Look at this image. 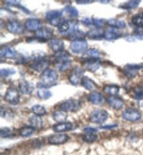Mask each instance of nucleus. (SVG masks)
Instances as JSON below:
<instances>
[{
  "mask_svg": "<svg viewBox=\"0 0 143 155\" xmlns=\"http://www.w3.org/2000/svg\"><path fill=\"white\" fill-rule=\"evenodd\" d=\"M58 79V74L56 71L50 69H47L41 75V83H38V86L40 88L47 87L52 86L55 84L56 81ZM38 87V88H39Z\"/></svg>",
  "mask_w": 143,
  "mask_h": 155,
  "instance_id": "f257e3e1",
  "label": "nucleus"
},
{
  "mask_svg": "<svg viewBox=\"0 0 143 155\" xmlns=\"http://www.w3.org/2000/svg\"><path fill=\"white\" fill-rule=\"evenodd\" d=\"M54 64L57 68L60 71H65L69 69L71 66V60H70V54L69 52L63 51L60 53H57Z\"/></svg>",
  "mask_w": 143,
  "mask_h": 155,
  "instance_id": "f03ea898",
  "label": "nucleus"
},
{
  "mask_svg": "<svg viewBox=\"0 0 143 155\" xmlns=\"http://www.w3.org/2000/svg\"><path fill=\"white\" fill-rule=\"evenodd\" d=\"M50 61L45 58L44 55H38L34 58V60L30 64V68L37 72H44L47 69Z\"/></svg>",
  "mask_w": 143,
  "mask_h": 155,
  "instance_id": "7ed1b4c3",
  "label": "nucleus"
},
{
  "mask_svg": "<svg viewBox=\"0 0 143 155\" xmlns=\"http://www.w3.org/2000/svg\"><path fill=\"white\" fill-rule=\"evenodd\" d=\"M4 100L10 104H18L20 102V94L18 90L14 87H9L4 96Z\"/></svg>",
  "mask_w": 143,
  "mask_h": 155,
  "instance_id": "20e7f679",
  "label": "nucleus"
},
{
  "mask_svg": "<svg viewBox=\"0 0 143 155\" xmlns=\"http://www.w3.org/2000/svg\"><path fill=\"white\" fill-rule=\"evenodd\" d=\"M88 44L87 42L85 39H78L73 41L70 45L73 53L74 54H80L85 52L87 51Z\"/></svg>",
  "mask_w": 143,
  "mask_h": 155,
  "instance_id": "39448f33",
  "label": "nucleus"
},
{
  "mask_svg": "<svg viewBox=\"0 0 143 155\" xmlns=\"http://www.w3.org/2000/svg\"><path fill=\"white\" fill-rule=\"evenodd\" d=\"M108 113L106 110L103 109H96L93 111L91 114L90 120L93 123L96 124H102L105 122V121L108 119Z\"/></svg>",
  "mask_w": 143,
  "mask_h": 155,
  "instance_id": "423d86ee",
  "label": "nucleus"
},
{
  "mask_svg": "<svg viewBox=\"0 0 143 155\" xmlns=\"http://www.w3.org/2000/svg\"><path fill=\"white\" fill-rule=\"evenodd\" d=\"M84 74V70L80 67H75L74 69H73L71 74L69 76V82L72 85H78L80 84L83 79Z\"/></svg>",
  "mask_w": 143,
  "mask_h": 155,
  "instance_id": "0eeeda50",
  "label": "nucleus"
},
{
  "mask_svg": "<svg viewBox=\"0 0 143 155\" xmlns=\"http://www.w3.org/2000/svg\"><path fill=\"white\" fill-rule=\"evenodd\" d=\"M81 107V103L80 101L76 99H69L65 101L61 104L60 108L62 110L66 112L67 111H76L79 110Z\"/></svg>",
  "mask_w": 143,
  "mask_h": 155,
  "instance_id": "6e6552de",
  "label": "nucleus"
},
{
  "mask_svg": "<svg viewBox=\"0 0 143 155\" xmlns=\"http://www.w3.org/2000/svg\"><path fill=\"white\" fill-rule=\"evenodd\" d=\"M122 118L130 122H137L141 118V113L135 108H127L122 113Z\"/></svg>",
  "mask_w": 143,
  "mask_h": 155,
  "instance_id": "1a4fd4ad",
  "label": "nucleus"
},
{
  "mask_svg": "<svg viewBox=\"0 0 143 155\" xmlns=\"http://www.w3.org/2000/svg\"><path fill=\"white\" fill-rule=\"evenodd\" d=\"M6 29L9 32L15 35H20L24 31L23 25L17 20H9L6 23Z\"/></svg>",
  "mask_w": 143,
  "mask_h": 155,
  "instance_id": "9d476101",
  "label": "nucleus"
},
{
  "mask_svg": "<svg viewBox=\"0 0 143 155\" xmlns=\"http://www.w3.org/2000/svg\"><path fill=\"white\" fill-rule=\"evenodd\" d=\"M143 69V65L141 64H126L124 68V74L128 78H133L138 74L140 69Z\"/></svg>",
  "mask_w": 143,
  "mask_h": 155,
  "instance_id": "9b49d317",
  "label": "nucleus"
},
{
  "mask_svg": "<svg viewBox=\"0 0 143 155\" xmlns=\"http://www.w3.org/2000/svg\"><path fill=\"white\" fill-rule=\"evenodd\" d=\"M36 37L39 38L40 40L42 41H46L48 39H50L53 36V30L49 27H41L38 31L35 32ZM51 40V39H50Z\"/></svg>",
  "mask_w": 143,
  "mask_h": 155,
  "instance_id": "f8f14e48",
  "label": "nucleus"
},
{
  "mask_svg": "<svg viewBox=\"0 0 143 155\" xmlns=\"http://www.w3.org/2000/svg\"><path fill=\"white\" fill-rule=\"evenodd\" d=\"M18 89L23 94H31L34 90V85L26 80H21L18 84Z\"/></svg>",
  "mask_w": 143,
  "mask_h": 155,
  "instance_id": "ddd939ff",
  "label": "nucleus"
},
{
  "mask_svg": "<svg viewBox=\"0 0 143 155\" xmlns=\"http://www.w3.org/2000/svg\"><path fill=\"white\" fill-rule=\"evenodd\" d=\"M122 36V33L119 29L114 27H109L104 32V38L108 41H114L118 39Z\"/></svg>",
  "mask_w": 143,
  "mask_h": 155,
  "instance_id": "4468645a",
  "label": "nucleus"
},
{
  "mask_svg": "<svg viewBox=\"0 0 143 155\" xmlns=\"http://www.w3.org/2000/svg\"><path fill=\"white\" fill-rule=\"evenodd\" d=\"M24 27L29 31H38L42 27V22L38 19L29 18L26 20Z\"/></svg>",
  "mask_w": 143,
  "mask_h": 155,
  "instance_id": "2eb2a0df",
  "label": "nucleus"
},
{
  "mask_svg": "<svg viewBox=\"0 0 143 155\" xmlns=\"http://www.w3.org/2000/svg\"><path fill=\"white\" fill-rule=\"evenodd\" d=\"M69 136L64 134H57L50 136L48 141L50 144L60 145L63 144L69 140Z\"/></svg>",
  "mask_w": 143,
  "mask_h": 155,
  "instance_id": "dca6fc26",
  "label": "nucleus"
},
{
  "mask_svg": "<svg viewBox=\"0 0 143 155\" xmlns=\"http://www.w3.org/2000/svg\"><path fill=\"white\" fill-rule=\"evenodd\" d=\"M101 61L99 59H87L84 62V67L86 69L94 72L99 69Z\"/></svg>",
  "mask_w": 143,
  "mask_h": 155,
  "instance_id": "f3484780",
  "label": "nucleus"
},
{
  "mask_svg": "<svg viewBox=\"0 0 143 155\" xmlns=\"http://www.w3.org/2000/svg\"><path fill=\"white\" fill-rule=\"evenodd\" d=\"M49 46L52 51L57 54L63 51L64 43L63 41L58 38H52L49 42Z\"/></svg>",
  "mask_w": 143,
  "mask_h": 155,
  "instance_id": "a211bd4d",
  "label": "nucleus"
},
{
  "mask_svg": "<svg viewBox=\"0 0 143 155\" xmlns=\"http://www.w3.org/2000/svg\"><path fill=\"white\" fill-rule=\"evenodd\" d=\"M0 56L2 58L15 59L18 57V52L12 47L5 46L0 51Z\"/></svg>",
  "mask_w": 143,
  "mask_h": 155,
  "instance_id": "6ab92c4d",
  "label": "nucleus"
},
{
  "mask_svg": "<svg viewBox=\"0 0 143 155\" xmlns=\"http://www.w3.org/2000/svg\"><path fill=\"white\" fill-rule=\"evenodd\" d=\"M108 104L110 107L115 110H120L123 108L124 102L121 98L117 97L116 96H110L107 99Z\"/></svg>",
  "mask_w": 143,
  "mask_h": 155,
  "instance_id": "aec40b11",
  "label": "nucleus"
},
{
  "mask_svg": "<svg viewBox=\"0 0 143 155\" xmlns=\"http://www.w3.org/2000/svg\"><path fill=\"white\" fill-rule=\"evenodd\" d=\"M88 99L94 105H101L104 102V97L98 92H93L89 94Z\"/></svg>",
  "mask_w": 143,
  "mask_h": 155,
  "instance_id": "412c9836",
  "label": "nucleus"
},
{
  "mask_svg": "<svg viewBox=\"0 0 143 155\" xmlns=\"http://www.w3.org/2000/svg\"><path fill=\"white\" fill-rule=\"evenodd\" d=\"M81 83L84 87L87 90L92 91L96 90V89L98 88V86H97L96 84L95 83V82H94L92 79H90L89 78H88L87 76H84L83 78Z\"/></svg>",
  "mask_w": 143,
  "mask_h": 155,
  "instance_id": "4be33fe9",
  "label": "nucleus"
},
{
  "mask_svg": "<svg viewBox=\"0 0 143 155\" xmlns=\"http://www.w3.org/2000/svg\"><path fill=\"white\" fill-rule=\"evenodd\" d=\"M104 32L105 31L102 30V29L96 28L89 31V32L87 33V36L91 39L100 40L104 38Z\"/></svg>",
  "mask_w": 143,
  "mask_h": 155,
  "instance_id": "5701e85b",
  "label": "nucleus"
},
{
  "mask_svg": "<svg viewBox=\"0 0 143 155\" xmlns=\"http://www.w3.org/2000/svg\"><path fill=\"white\" fill-rule=\"evenodd\" d=\"M73 129V124L71 122H62L54 125L53 130L55 132H63L70 131Z\"/></svg>",
  "mask_w": 143,
  "mask_h": 155,
  "instance_id": "b1692460",
  "label": "nucleus"
},
{
  "mask_svg": "<svg viewBox=\"0 0 143 155\" xmlns=\"http://www.w3.org/2000/svg\"><path fill=\"white\" fill-rule=\"evenodd\" d=\"M53 119L58 123H62L65 122L64 121L67 119L68 115L67 113L64 110H55L53 114Z\"/></svg>",
  "mask_w": 143,
  "mask_h": 155,
  "instance_id": "393cba45",
  "label": "nucleus"
},
{
  "mask_svg": "<svg viewBox=\"0 0 143 155\" xmlns=\"http://www.w3.org/2000/svg\"><path fill=\"white\" fill-rule=\"evenodd\" d=\"M62 16V11L60 10H50L48 11L45 14V18L49 22L59 19Z\"/></svg>",
  "mask_w": 143,
  "mask_h": 155,
  "instance_id": "a878e982",
  "label": "nucleus"
},
{
  "mask_svg": "<svg viewBox=\"0 0 143 155\" xmlns=\"http://www.w3.org/2000/svg\"><path fill=\"white\" fill-rule=\"evenodd\" d=\"M76 23V22H74L72 25L71 22L67 21V20H63L62 23L58 26V29L61 33H67V32L70 33L73 29V27H74L75 24Z\"/></svg>",
  "mask_w": 143,
  "mask_h": 155,
  "instance_id": "bb28decb",
  "label": "nucleus"
},
{
  "mask_svg": "<svg viewBox=\"0 0 143 155\" xmlns=\"http://www.w3.org/2000/svg\"><path fill=\"white\" fill-rule=\"evenodd\" d=\"M107 24L109 25L111 27H114L116 29H122L126 27V23L124 20L112 18L107 20Z\"/></svg>",
  "mask_w": 143,
  "mask_h": 155,
  "instance_id": "cd10ccee",
  "label": "nucleus"
},
{
  "mask_svg": "<svg viewBox=\"0 0 143 155\" xmlns=\"http://www.w3.org/2000/svg\"><path fill=\"white\" fill-rule=\"evenodd\" d=\"M101 56V52L97 49L91 48L87 50L83 54V58L87 59H99Z\"/></svg>",
  "mask_w": 143,
  "mask_h": 155,
  "instance_id": "c85d7f7f",
  "label": "nucleus"
},
{
  "mask_svg": "<svg viewBox=\"0 0 143 155\" xmlns=\"http://www.w3.org/2000/svg\"><path fill=\"white\" fill-rule=\"evenodd\" d=\"M119 87L116 85H107L103 87V92L110 96H116L119 93Z\"/></svg>",
  "mask_w": 143,
  "mask_h": 155,
  "instance_id": "c756f323",
  "label": "nucleus"
},
{
  "mask_svg": "<svg viewBox=\"0 0 143 155\" xmlns=\"http://www.w3.org/2000/svg\"><path fill=\"white\" fill-rule=\"evenodd\" d=\"M29 123L34 129H41L43 126V121L40 116L34 115L29 118Z\"/></svg>",
  "mask_w": 143,
  "mask_h": 155,
  "instance_id": "7c9ffc66",
  "label": "nucleus"
},
{
  "mask_svg": "<svg viewBox=\"0 0 143 155\" xmlns=\"http://www.w3.org/2000/svg\"><path fill=\"white\" fill-rule=\"evenodd\" d=\"M139 0H135V1H129L126 3L122 4L121 5L119 6V8L125 9V10H131V9L137 8L140 3Z\"/></svg>",
  "mask_w": 143,
  "mask_h": 155,
  "instance_id": "2f4dec72",
  "label": "nucleus"
},
{
  "mask_svg": "<svg viewBox=\"0 0 143 155\" xmlns=\"http://www.w3.org/2000/svg\"><path fill=\"white\" fill-rule=\"evenodd\" d=\"M131 22L133 25L138 28H143V12H140L134 15L131 19Z\"/></svg>",
  "mask_w": 143,
  "mask_h": 155,
  "instance_id": "473e14b6",
  "label": "nucleus"
},
{
  "mask_svg": "<svg viewBox=\"0 0 143 155\" xmlns=\"http://www.w3.org/2000/svg\"><path fill=\"white\" fill-rule=\"evenodd\" d=\"M38 97L41 99H48L52 97V92L45 87L38 88L37 91Z\"/></svg>",
  "mask_w": 143,
  "mask_h": 155,
  "instance_id": "72a5a7b5",
  "label": "nucleus"
},
{
  "mask_svg": "<svg viewBox=\"0 0 143 155\" xmlns=\"http://www.w3.org/2000/svg\"><path fill=\"white\" fill-rule=\"evenodd\" d=\"M133 97L138 101L143 100V85L136 86L133 89Z\"/></svg>",
  "mask_w": 143,
  "mask_h": 155,
  "instance_id": "f704fd0d",
  "label": "nucleus"
},
{
  "mask_svg": "<svg viewBox=\"0 0 143 155\" xmlns=\"http://www.w3.org/2000/svg\"><path fill=\"white\" fill-rule=\"evenodd\" d=\"M31 111L35 114L36 115L41 116L44 115L46 114V110H45V107L41 105H34L32 108H31Z\"/></svg>",
  "mask_w": 143,
  "mask_h": 155,
  "instance_id": "c9c22d12",
  "label": "nucleus"
},
{
  "mask_svg": "<svg viewBox=\"0 0 143 155\" xmlns=\"http://www.w3.org/2000/svg\"><path fill=\"white\" fill-rule=\"evenodd\" d=\"M65 12L67 13L69 16H71L72 18H76L79 15V12L77 9L74 7V6L69 5L67 6H66L64 8Z\"/></svg>",
  "mask_w": 143,
  "mask_h": 155,
  "instance_id": "e433bc0d",
  "label": "nucleus"
},
{
  "mask_svg": "<svg viewBox=\"0 0 143 155\" xmlns=\"http://www.w3.org/2000/svg\"><path fill=\"white\" fill-rule=\"evenodd\" d=\"M35 129L32 127H24L20 130V134L23 137H27L34 134Z\"/></svg>",
  "mask_w": 143,
  "mask_h": 155,
  "instance_id": "4c0bfd02",
  "label": "nucleus"
},
{
  "mask_svg": "<svg viewBox=\"0 0 143 155\" xmlns=\"http://www.w3.org/2000/svg\"><path fill=\"white\" fill-rule=\"evenodd\" d=\"M98 138L96 134H86L83 136V140L87 143H93Z\"/></svg>",
  "mask_w": 143,
  "mask_h": 155,
  "instance_id": "58836bf2",
  "label": "nucleus"
},
{
  "mask_svg": "<svg viewBox=\"0 0 143 155\" xmlns=\"http://www.w3.org/2000/svg\"><path fill=\"white\" fill-rule=\"evenodd\" d=\"M15 73L16 71L13 69H2L0 71V74L2 78H7L11 75L15 74Z\"/></svg>",
  "mask_w": 143,
  "mask_h": 155,
  "instance_id": "ea45409f",
  "label": "nucleus"
},
{
  "mask_svg": "<svg viewBox=\"0 0 143 155\" xmlns=\"http://www.w3.org/2000/svg\"><path fill=\"white\" fill-rule=\"evenodd\" d=\"M1 115L2 117L6 118V119H8V118H11L13 116V113L10 110V109L4 108L3 107L1 108Z\"/></svg>",
  "mask_w": 143,
  "mask_h": 155,
  "instance_id": "a19ab883",
  "label": "nucleus"
},
{
  "mask_svg": "<svg viewBox=\"0 0 143 155\" xmlns=\"http://www.w3.org/2000/svg\"><path fill=\"white\" fill-rule=\"evenodd\" d=\"M12 134V131L9 128H2L0 130V136L2 138L10 137Z\"/></svg>",
  "mask_w": 143,
  "mask_h": 155,
  "instance_id": "79ce46f5",
  "label": "nucleus"
},
{
  "mask_svg": "<svg viewBox=\"0 0 143 155\" xmlns=\"http://www.w3.org/2000/svg\"><path fill=\"white\" fill-rule=\"evenodd\" d=\"M92 20H93V24L96 27V28L101 29V27H103L106 24V22L102 19H99V18H93Z\"/></svg>",
  "mask_w": 143,
  "mask_h": 155,
  "instance_id": "37998d69",
  "label": "nucleus"
},
{
  "mask_svg": "<svg viewBox=\"0 0 143 155\" xmlns=\"http://www.w3.org/2000/svg\"><path fill=\"white\" fill-rule=\"evenodd\" d=\"M134 36L138 39L143 40V28H138L134 32Z\"/></svg>",
  "mask_w": 143,
  "mask_h": 155,
  "instance_id": "c03bdc74",
  "label": "nucleus"
},
{
  "mask_svg": "<svg viewBox=\"0 0 143 155\" xmlns=\"http://www.w3.org/2000/svg\"><path fill=\"white\" fill-rule=\"evenodd\" d=\"M81 22L86 26H89V25H94L93 24L92 19H91V18H83V19H82Z\"/></svg>",
  "mask_w": 143,
  "mask_h": 155,
  "instance_id": "a18cd8bd",
  "label": "nucleus"
},
{
  "mask_svg": "<svg viewBox=\"0 0 143 155\" xmlns=\"http://www.w3.org/2000/svg\"><path fill=\"white\" fill-rule=\"evenodd\" d=\"M84 131L86 134H95V132L97 131V129L94 128H91V127H87V128L84 129Z\"/></svg>",
  "mask_w": 143,
  "mask_h": 155,
  "instance_id": "49530a36",
  "label": "nucleus"
},
{
  "mask_svg": "<svg viewBox=\"0 0 143 155\" xmlns=\"http://www.w3.org/2000/svg\"><path fill=\"white\" fill-rule=\"evenodd\" d=\"M76 2L79 4H91V3H94V1H76Z\"/></svg>",
  "mask_w": 143,
  "mask_h": 155,
  "instance_id": "de8ad7c7",
  "label": "nucleus"
},
{
  "mask_svg": "<svg viewBox=\"0 0 143 155\" xmlns=\"http://www.w3.org/2000/svg\"><path fill=\"white\" fill-rule=\"evenodd\" d=\"M117 127V125H112V126H104V127H102L101 128L102 129H107V128H113V127Z\"/></svg>",
  "mask_w": 143,
  "mask_h": 155,
  "instance_id": "09e8293b",
  "label": "nucleus"
},
{
  "mask_svg": "<svg viewBox=\"0 0 143 155\" xmlns=\"http://www.w3.org/2000/svg\"><path fill=\"white\" fill-rule=\"evenodd\" d=\"M100 2H101V3H109L110 1H100Z\"/></svg>",
  "mask_w": 143,
  "mask_h": 155,
  "instance_id": "8fccbe9b",
  "label": "nucleus"
},
{
  "mask_svg": "<svg viewBox=\"0 0 143 155\" xmlns=\"http://www.w3.org/2000/svg\"><path fill=\"white\" fill-rule=\"evenodd\" d=\"M2 155H7V154H2Z\"/></svg>",
  "mask_w": 143,
  "mask_h": 155,
  "instance_id": "3c124183",
  "label": "nucleus"
}]
</instances>
